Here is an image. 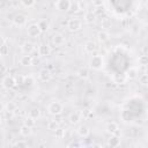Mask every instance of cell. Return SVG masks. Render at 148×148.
Listing matches in <instances>:
<instances>
[{"label": "cell", "mask_w": 148, "mask_h": 148, "mask_svg": "<svg viewBox=\"0 0 148 148\" xmlns=\"http://www.w3.org/2000/svg\"><path fill=\"white\" fill-rule=\"evenodd\" d=\"M96 18H97V15H96L95 12H92V10L86 12L84 15H83V21H84L87 24H91V23H94Z\"/></svg>", "instance_id": "cell-15"}, {"label": "cell", "mask_w": 148, "mask_h": 148, "mask_svg": "<svg viewBox=\"0 0 148 148\" xmlns=\"http://www.w3.org/2000/svg\"><path fill=\"white\" fill-rule=\"evenodd\" d=\"M38 25H39V28H40V30L43 32H45L50 28V23H49L47 20H40V21H38Z\"/></svg>", "instance_id": "cell-29"}, {"label": "cell", "mask_w": 148, "mask_h": 148, "mask_svg": "<svg viewBox=\"0 0 148 148\" xmlns=\"http://www.w3.org/2000/svg\"><path fill=\"white\" fill-rule=\"evenodd\" d=\"M57 128H59V123L56 121V120H50L47 123V130L51 131V132H54Z\"/></svg>", "instance_id": "cell-31"}, {"label": "cell", "mask_w": 148, "mask_h": 148, "mask_svg": "<svg viewBox=\"0 0 148 148\" xmlns=\"http://www.w3.org/2000/svg\"><path fill=\"white\" fill-rule=\"evenodd\" d=\"M54 136H56V139H64L65 138V130H62V128H57L56 131H54Z\"/></svg>", "instance_id": "cell-34"}, {"label": "cell", "mask_w": 148, "mask_h": 148, "mask_svg": "<svg viewBox=\"0 0 148 148\" xmlns=\"http://www.w3.org/2000/svg\"><path fill=\"white\" fill-rule=\"evenodd\" d=\"M120 142H121V139H120L119 135H117V134H110V138L108 139L106 145L109 147L114 148V147H119L120 146Z\"/></svg>", "instance_id": "cell-11"}, {"label": "cell", "mask_w": 148, "mask_h": 148, "mask_svg": "<svg viewBox=\"0 0 148 148\" xmlns=\"http://www.w3.org/2000/svg\"><path fill=\"white\" fill-rule=\"evenodd\" d=\"M139 83L143 87H148V73H143L139 76Z\"/></svg>", "instance_id": "cell-28"}, {"label": "cell", "mask_w": 148, "mask_h": 148, "mask_svg": "<svg viewBox=\"0 0 148 148\" xmlns=\"http://www.w3.org/2000/svg\"><path fill=\"white\" fill-rule=\"evenodd\" d=\"M71 10H72V12H74V13H76V12L81 10V2H80V1H74V2H72Z\"/></svg>", "instance_id": "cell-36"}, {"label": "cell", "mask_w": 148, "mask_h": 148, "mask_svg": "<svg viewBox=\"0 0 148 148\" xmlns=\"http://www.w3.org/2000/svg\"><path fill=\"white\" fill-rule=\"evenodd\" d=\"M16 109H17V105L13 101L7 102L5 105V111H7V112H14V111H16Z\"/></svg>", "instance_id": "cell-24"}, {"label": "cell", "mask_w": 148, "mask_h": 148, "mask_svg": "<svg viewBox=\"0 0 148 148\" xmlns=\"http://www.w3.org/2000/svg\"><path fill=\"white\" fill-rule=\"evenodd\" d=\"M118 130H119V126H118V124H117L116 121H110V123H108L106 126H105V131H106L109 134H114Z\"/></svg>", "instance_id": "cell-20"}, {"label": "cell", "mask_w": 148, "mask_h": 148, "mask_svg": "<svg viewBox=\"0 0 148 148\" xmlns=\"http://www.w3.org/2000/svg\"><path fill=\"white\" fill-rule=\"evenodd\" d=\"M23 124H25V125H28L30 127H35L36 126V119L30 117V116H27L24 118V120H23Z\"/></svg>", "instance_id": "cell-30"}, {"label": "cell", "mask_w": 148, "mask_h": 148, "mask_svg": "<svg viewBox=\"0 0 148 148\" xmlns=\"http://www.w3.org/2000/svg\"><path fill=\"white\" fill-rule=\"evenodd\" d=\"M145 6H146V9H147V10H148V0H147V1H146V3H145Z\"/></svg>", "instance_id": "cell-40"}, {"label": "cell", "mask_w": 148, "mask_h": 148, "mask_svg": "<svg viewBox=\"0 0 148 148\" xmlns=\"http://www.w3.org/2000/svg\"><path fill=\"white\" fill-rule=\"evenodd\" d=\"M31 133H32V127H30L25 124H23L20 127V134L22 136H29V135H31Z\"/></svg>", "instance_id": "cell-22"}, {"label": "cell", "mask_w": 148, "mask_h": 148, "mask_svg": "<svg viewBox=\"0 0 148 148\" xmlns=\"http://www.w3.org/2000/svg\"><path fill=\"white\" fill-rule=\"evenodd\" d=\"M52 43L56 45V46H61L65 44V36L62 34H54L52 36Z\"/></svg>", "instance_id": "cell-17"}, {"label": "cell", "mask_w": 148, "mask_h": 148, "mask_svg": "<svg viewBox=\"0 0 148 148\" xmlns=\"http://www.w3.org/2000/svg\"><path fill=\"white\" fill-rule=\"evenodd\" d=\"M32 62H34V58L30 54H24L20 58V65H22L23 67L32 66Z\"/></svg>", "instance_id": "cell-16"}, {"label": "cell", "mask_w": 148, "mask_h": 148, "mask_svg": "<svg viewBox=\"0 0 148 148\" xmlns=\"http://www.w3.org/2000/svg\"><path fill=\"white\" fill-rule=\"evenodd\" d=\"M84 51L87 52V53H92V52H95L96 51V44H95V42H92V40H87L86 43H84Z\"/></svg>", "instance_id": "cell-21"}, {"label": "cell", "mask_w": 148, "mask_h": 148, "mask_svg": "<svg viewBox=\"0 0 148 148\" xmlns=\"http://www.w3.org/2000/svg\"><path fill=\"white\" fill-rule=\"evenodd\" d=\"M28 116H30V117H32V118H35L36 120L40 117V110L38 109V108H32V109H30V111L28 112Z\"/></svg>", "instance_id": "cell-27"}, {"label": "cell", "mask_w": 148, "mask_h": 148, "mask_svg": "<svg viewBox=\"0 0 148 148\" xmlns=\"http://www.w3.org/2000/svg\"><path fill=\"white\" fill-rule=\"evenodd\" d=\"M23 83H24V86H27V87H31V86H34V83H35V77L30 74V75H27V76H24L23 77Z\"/></svg>", "instance_id": "cell-26"}, {"label": "cell", "mask_w": 148, "mask_h": 148, "mask_svg": "<svg viewBox=\"0 0 148 148\" xmlns=\"http://www.w3.org/2000/svg\"><path fill=\"white\" fill-rule=\"evenodd\" d=\"M82 117H83V114H82L81 112L74 111V112H72V113L68 116V121H69V124H72V125H77V124L82 120Z\"/></svg>", "instance_id": "cell-10"}, {"label": "cell", "mask_w": 148, "mask_h": 148, "mask_svg": "<svg viewBox=\"0 0 148 148\" xmlns=\"http://www.w3.org/2000/svg\"><path fill=\"white\" fill-rule=\"evenodd\" d=\"M67 28H68L69 31L76 32V31L81 30V28H82V21L79 17H72L67 22Z\"/></svg>", "instance_id": "cell-3"}, {"label": "cell", "mask_w": 148, "mask_h": 148, "mask_svg": "<svg viewBox=\"0 0 148 148\" xmlns=\"http://www.w3.org/2000/svg\"><path fill=\"white\" fill-rule=\"evenodd\" d=\"M138 62L140 66H148V56L142 54L138 58Z\"/></svg>", "instance_id": "cell-32"}, {"label": "cell", "mask_w": 148, "mask_h": 148, "mask_svg": "<svg viewBox=\"0 0 148 148\" xmlns=\"http://www.w3.org/2000/svg\"><path fill=\"white\" fill-rule=\"evenodd\" d=\"M12 146H13V147H18V148H25V147H28L29 145H28V142L24 141V140H18V141H15Z\"/></svg>", "instance_id": "cell-35"}, {"label": "cell", "mask_w": 148, "mask_h": 148, "mask_svg": "<svg viewBox=\"0 0 148 148\" xmlns=\"http://www.w3.org/2000/svg\"><path fill=\"white\" fill-rule=\"evenodd\" d=\"M71 6H72L71 0H57V2H56V8L62 13L71 10Z\"/></svg>", "instance_id": "cell-6"}, {"label": "cell", "mask_w": 148, "mask_h": 148, "mask_svg": "<svg viewBox=\"0 0 148 148\" xmlns=\"http://www.w3.org/2000/svg\"><path fill=\"white\" fill-rule=\"evenodd\" d=\"M38 79L42 81V82H49L51 79H52V73L50 69L47 68H42L39 72H38Z\"/></svg>", "instance_id": "cell-8"}, {"label": "cell", "mask_w": 148, "mask_h": 148, "mask_svg": "<svg viewBox=\"0 0 148 148\" xmlns=\"http://www.w3.org/2000/svg\"><path fill=\"white\" fill-rule=\"evenodd\" d=\"M110 39V34H109V31H106V30H101V31H98V34H97V40L99 42V43H105V42H108Z\"/></svg>", "instance_id": "cell-19"}, {"label": "cell", "mask_w": 148, "mask_h": 148, "mask_svg": "<svg viewBox=\"0 0 148 148\" xmlns=\"http://www.w3.org/2000/svg\"><path fill=\"white\" fill-rule=\"evenodd\" d=\"M64 111V105L59 101H53L47 105V112L51 116H59Z\"/></svg>", "instance_id": "cell-2"}, {"label": "cell", "mask_w": 148, "mask_h": 148, "mask_svg": "<svg viewBox=\"0 0 148 148\" xmlns=\"http://www.w3.org/2000/svg\"><path fill=\"white\" fill-rule=\"evenodd\" d=\"M42 32H43V31L40 30L38 23H32V24H30V25L27 28V34H28V36L31 37V38L38 37Z\"/></svg>", "instance_id": "cell-5"}, {"label": "cell", "mask_w": 148, "mask_h": 148, "mask_svg": "<svg viewBox=\"0 0 148 148\" xmlns=\"http://www.w3.org/2000/svg\"><path fill=\"white\" fill-rule=\"evenodd\" d=\"M21 51H22L23 54H31L35 51V44L30 40H25L21 45Z\"/></svg>", "instance_id": "cell-9"}, {"label": "cell", "mask_w": 148, "mask_h": 148, "mask_svg": "<svg viewBox=\"0 0 148 148\" xmlns=\"http://www.w3.org/2000/svg\"><path fill=\"white\" fill-rule=\"evenodd\" d=\"M127 80H135L139 77V68L138 67H130L126 72H125Z\"/></svg>", "instance_id": "cell-14"}, {"label": "cell", "mask_w": 148, "mask_h": 148, "mask_svg": "<svg viewBox=\"0 0 148 148\" xmlns=\"http://www.w3.org/2000/svg\"><path fill=\"white\" fill-rule=\"evenodd\" d=\"M27 21H28V18L24 14H16L13 18V24L17 28H22L27 24Z\"/></svg>", "instance_id": "cell-7"}, {"label": "cell", "mask_w": 148, "mask_h": 148, "mask_svg": "<svg viewBox=\"0 0 148 148\" xmlns=\"http://www.w3.org/2000/svg\"><path fill=\"white\" fill-rule=\"evenodd\" d=\"M88 65H89V68H90V69H94V71H99V69H102L103 66H104L103 56H101V54H95V56H92V57L89 59Z\"/></svg>", "instance_id": "cell-1"}, {"label": "cell", "mask_w": 148, "mask_h": 148, "mask_svg": "<svg viewBox=\"0 0 148 148\" xmlns=\"http://www.w3.org/2000/svg\"><path fill=\"white\" fill-rule=\"evenodd\" d=\"M76 133H77L79 136H81V138H87V136H89V134H90V128H89L87 125H80V126L77 127V130H76Z\"/></svg>", "instance_id": "cell-18"}, {"label": "cell", "mask_w": 148, "mask_h": 148, "mask_svg": "<svg viewBox=\"0 0 148 148\" xmlns=\"http://www.w3.org/2000/svg\"><path fill=\"white\" fill-rule=\"evenodd\" d=\"M37 52L40 57H46L51 53V47L49 46V44L46 43H42L38 45V49H37Z\"/></svg>", "instance_id": "cell-13"}, {"label": "cell", "mask_w": 148, "mask_h": 148, "mask_svg": "<svg viewBox=\"0 0 148 148\" xmlns=\"http://www.w3.org/2000/svg\"><path fill=\"white\" fill-rule=\"evenodd\" d=\"M8 53H9V46L6 43V38L2 37V44L0 46V54H1V57H6V56H8Z\"/></svg>", "instance_id": "cell-23"}, {"label": "cell", "mask_w": 148, "mask_h": 148, "mask_svg": "<svg viewBox=\"0 0 148 148\" xmlns=\"http://www.w3.org/2000/svg\"><path fill=\"white\" fill-rule=\"evenodd\" d=\"M92 5L95 7H102L103 6V0H92Z\"/></svg>", "instance_id": "cell-38"}, {"label": "cell", "mask_w": 148, "mask_h": 148, "mask_svg": "<svg viewBox=\"0 0 148 148\" xmlns=\"http://www.w3.org/2000/svg\"><path fill=\"white\" fill-rule=\"evenodd\" d=\"M77 76L79 77H81V79H83V80H86V79H88L89 77V69L88 68H80L79 71H77Z\"/></svg>", "instance_id": "cell-25"}, {"label": "cell", "mask_w": 148, "mask_h": 148, "mask_svg": "<svg viewBox=\"0 0 148 148\" xmlns=\"http://www.w3.org/2000/svg\"><path fill=\"white\" fill-rule=\"evenodd\" d=\"M111 80H112V82L116 83V84H124V83H126V81H127V76H126L125 73H124V74L114 73V74L111 76Z\"/></svg>", "instance_id": "cell-12"}, {"label": "cell", "mask_w": 148, "mask_h": 148, "mask_svg": "<svg viewBox=\"0 0 148 148\" xmlns=\"http://www.w3.org/2000/svg\"><path fill=\"white\" fill-rule=\"evenodd\" d=\"M16 86H17V80L13 75H6V76H3V79H2V87L5 89L10 90V89H14Z\"/></svg>", "instance_id": "cell-4"}, {"label": "cell", "mask_w": 148, "mask_h": 148, "mask_svg": "<svg viewBox=\"0 0 148 148\" xmlns=\"http://www.w3.org/2000/svg\"><path fill=\"white\" fill-rule=\"evenodd\" d=\"M21 3H22V6L25 7V8H31V7L35 6L36 0H21Z\"/></svg>", "instance_id": "cell-33"}, {"label": "cell", "mask_w": 148, "mask_h": 148, "mask_svg": "<svg viewBox=\"0 0 148 148\" xmlns=\"http://www.w3.org/2000/svg\"><path fill=\"white\" fill-rule=\"evenodd\" d=\"M101 25H102V28H104V30H105V29H108V28H110V27H111V22H110V20H109V18H104V20L102 21Z\"/></svg>", "instance_id": "cell-37"}, {"label": "cell", "mask_w": 148, "mask_h": 148, "mask_svg": "<svg viewBox=\"0 0 148 148\" xmlns=\"http://www.w3.org/2000/svg\"><path fill=\"white\" fill-rule=\"evenodd\" d=\"M77 147V146H80L79 143H74V142H72V143H69V145H67V147Z\"/></svg>", "instance_id": "cell-39"}]
</instances>
